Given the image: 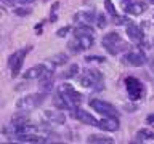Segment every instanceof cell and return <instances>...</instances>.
<instances>
[{
  "instance_id": "obj_1",
  "label": "cell",
  "mask_w": 154,
  "mask_h": 144,
  "mask_svg": "<svg viewBox=\"0 0 154 144\" xmlns=\"http://www.w3.org/2000/svg\"><path fill=\"white\" fill-rule=\"evenodd\" d=\"M101 43H103V46L106 48V51H108L109 55H119V53L128 50L127 42H124L117 32L106 34L103 37V40H101Z\"/></svg>"
},
{
  "instance_id": "obj_2",
  "label": "cell",
  "mask_w": 154,
  "mask_h": 144,
  "mask_svg": "<svg viewBox=\"0 0 154 144\" xmlns=\"http://www.w3.org/2000/svg\"><path fill=\"white\" fill-rule=\"evenodd\" d=\"M47 98V93H31L23 96L21 99H18L16 103V109L19 112H29V110H34L40 106Z\"/></svg>"
},
{
  "instance_id": "obj_3",
  "label": "cell",
  "mask_w": 154,
  "mask_h": 144,
  "mask_svg": "<svg viewBox=\"0 0 154 144\" xmlns=\"http://www.w3.org/2000/svg\"><path fill=\"white\" fill-rule=\"evenodd\" d=\"M80 85L85 88H103L104 86V80H103V74L96 69H87L84 74L80 75Z\"/></svg>"
},
{
  "instance_id": "obj_4",
  "label": "cell",
  "mask_w": 154,
  "mask_h": 144,
  "mask_svg": "<svg viewBox=\"0 0 154 144\" xmlns=\"http://www.w3.org/2000/svg\"><path fill=\"white\" fill-rule=\"evenodd\" d=\"M95 43V37L93 35H74L72 40L67 42V48L71 53H82Z\"/></svg>"
},
{
  "instance_id": "obj_5",
  "label": "cell",
  "mask_w": 154,
  "mask_h": 144,
  "mask_svg": "<svg viewBox=\"0 0 154 144\" xmlns=\"http://www.w3.org/2000/svg\"><path fill=\"white\" fill-rule=\"evenodd\" d=\"M58 93L67 101V104L71 106V109H75L77 106L80 104V101H82V94L69 83H63L60 86V90H58Z\"/></svg>"
},
{
  "instance_id": "obj_6",
  "label": "cell",
  "mask_w": 154,
  "mask_h": 144,
  "mask_svg": "<svg viewBox=\"0 0 154 144\" xmlns=\"http://www.w3.org/2000/svg\"><path fill=\"white\" fill-rule=\"evenodd\" d=\"M29 51H31V46L14 51L13 55L10 56L8 66H10V69H11V75H13V77L19 75V70H21V67H23V64H24V59H26V56H27Z\"/></svg>"
},
{
  "instance_id": "obj_7",
  "label": "cell",
  "mask_w": 154,
  "mask_h": 144,
  "mask_svg": "<svg viewBox=\"0 0 154 144\" xmlns=\"http://www.w3.org/2000/svg\"><path fill=\"white\" fill-rule=\"evenodd\" d=\"M124 82H125V88H127V93L130 96V99L137 101L140 98H143L144 86H143V83L138 79H135V77H127Z\"/></svg>"
},
{
  "instance_id": "obj_8",
  "label": "cell",
  "mask_w": 154,
  "mask_h": 144,
  "mask_svg": "<svg viewBox=\"0 0 154 144\" xmlns=\"http://www.w3.org/2000/svg\"><path fill=\"white\" fill-rule=\"evenodd\" d=\"M90 107L95 112H100L101 115H109V117H119V110L114 107L112 104L106 103L103 99H91L90 101Z\"/></svg>"
},
{
  "instance_id": "obj_9",
  "label": "cell",
  "mask_w": 154,
  "mask_h": 144,
  "mask_svg": "<svg viewBox=\"0 0 154 144\" xmlns=\"http://www.w3.org/2000/svg\"><path fill=\"white\" fill-rule=\"evenodd\" d=\"M71 117L75 118V120H79V122H82V123H85V125H90V127H98V125H100V120H96L90 112H85V110L77 109V107L72 109Z\"/></svg>"
},
{
  "instance_id": "obj_10",
  "label": "cell",
  "mask_w": 154,
  "mask_h": 144,
  "mask_svg": "<svg viewBox=\"0 0 154 144\" xmlns=\"http://www.w3.org/2000/svg\"><path fill=\"white\" fill-rule=\"evenodd\" d=\"M122 61L125 62V64H130V66H133V67H141L146 64V55L141 51H128L127 55H125L122 58Z\"/></svg>"
},
{
  "instance_id": "obj_11",
  "label": "cell",
  "mask_w": 154,
  "mask_h": 144,
  "mask_svg": "<svg viewBox=\"0 0 154 144\" xmlns=\"http://www.w3.org/2000/svg\"><path fill=\"white\" fill-rule=\"evenodd\" d=\"M125 32H127V35H128L130 40H133V42H143V38H144L143 31L135 22H132V21L127 22V26H125Z\"/></svg>"
},
{
  "instance_id": "obj_12",
  "label": "cell",
  "mask_w": 154,
  "mask_h": 144,
  "mask_svg": "<svg viewBox=\"0 0 154 144\" xmlns=\"http://www.w3.org/2000/svg\"><path fill=\"white\" fill-rule=\"evenodd\" d=\"M98 127L104 131H116L119 130V118L117 117H109V115H104L103 118L100 120Z\"/></svg>"
},
{
  "instance_id": "obj_13",
  "label": "cell",
  "mask_w": 154,
  "mask_h": 144,
  "mask_svg": "<svg viewBox=\"0 0 154 144\" xmlns=\"http://www.w3.org/2000/svg\"><path fill=\"white\" fill-rule=\"evenodd\" d=\"M124 10L130 14H143L148 10V5L144 2H140V0H135V2H132L127 8H124Z\"/></svg>"
},
{
  "instance_id": "obj_14",
  "label": "cell",
  "mask_w": 154,
  "mask_h": 144,
  "mask_svg": "<svg viewBox=\"0 0 154 144\" xmlns=\"http://www.w3.org/2000/svg\"><path fill=\"white\" fill-rule=\"evenodd\" d=\"M74 21H77L79 24H90V22H96V13L91 11H82L74 14Z\"/></svg>"
},
{
  "instance_id": "obj_15",
  "label": "cell",
  "mask_w": 154,
  "mask_h": 144,
  "mask_svg": "<svg viewBox=\"0 0 154 144\" xmlns=\"http://www.w3.org/2000/svg\"><path fill=\"white\" fill-rule=\"evenodd\" d=\"M43 118L48 123H64V120H66V117L61 112H51V110H45L43 112Z\"/></svg>"
},
{
  "instance_id": "obj_16",
  "label": "cell",
  "mask_w": 154,
  "mask_h": 144,
  "mask_svg": "<svg viewBox=\"0 0 154 144\" xmlns=\"http://www.w3.org/2000/svg\"><path fill=\"white\" fill-rule=\"evenodd\" d=\"M87 142H93V144H112L114 139L104 134H90L87 138Z\"/></svg>"
},
{
  "instance_id": "obj_17",
  "label": "cell",
  "mask_w": 154,
  "mask_h": 144,
  "mask_svg": "<svg viewBox=\"0 0 154 144\" xmlns=\"http://www.w3.org/2000/svg\"><path fill=\"white\" fill-rule=\"evenodd\" d=\"M93 35L95 31H93V27L90 26V24H79L75 29H74V35Z\"/></svg>"
},
{
  "instance_id": "obj_18",
  "label": "cell",
  "mask_w": 154,
  "mask_h": 144,
  "mask_svg": "<svg viewBox=\"0 0 154 144\" xmlns=\"http://www.w3.org/2000/svg\"><path fill=\"white\" fill-rule=\"evenodd\" d=\"M137 138L140 139H144V141H154V131H151V130H140V131L137 133Z\"/></svg>"
},
{
  "instance_id": "obj_19",
  "label": "cell",
  "mask_w": 154,
  "mask_h": 144,
  "mask_svg": "<svg viewBox=\"0 0 154 144\" xmlns=\"http://www.w3.org/2000/svg\"><path fill=\"white\" fill-rule=\"evenodd\" d=\"M50 62L53 66H63L67 62V55H64V53H60V55H55L50 59Z\"/></svg>"
},
{
  "instance_id": "obj_20",
  "label": "cell",
  "mask_w": 154,
  "mask_h": 144,
  "mask_svg": "<svg viewBox=\"0 0 154 144\" xmlns=\"http://www.w3.org/2000/svg\"><path fill=\"white\" fill-rule=\"evenodd\" d=\"M77 72H79V66H77V64H72V66L69 67V70L64 74V77H66V79H71V77H74V75L77 74Z\"/></svg>"
},
{
  "instance_id": "obj_21",
  "label": "cell",
  "mask_w": 154,
  "mask_h": 144,
  "mask_svg": "<svg viewBox=\"0 0 154 144\" xmlns=\"http://www.w3.org/2000/svg\"><path fill=\"white\" fill-rule=\"evenodd\" d=\"M13 13L18 14V16H29V14L32 13V10H27V8H14Z\"/></svg>"
},
{
  "instance_id": "obj_22",
  "label": "cell",
  "mask_w": 154,
  "mask_h": 144,
  "mask_svg": "<svg viewBox=\"0 0 154 144\" xmlns=\"http://www.w3.org/2000/svg\"><path fill=\"white\" fill-rule=\"evenodd\" d=\"M104 7L108 8V13L111 14V16H117L116 8H114V5H112V2H111V0H106V2H104Z\"/></svg>"
},
{
  "instance_id": "obj_23",
  "label": "cell",
  "mask_w": 154,
  "mask_h": 144,
  "mask_svg": "<svg viewBox=\"0 0 154 144\" xmlns=\"http://www.w3.org/2000/svg\"><path fill=\"white\" fill-rule=\"evenodd\" d=\"M96 24H98V27L106 26V18L103 16V14H96Z\"/></svg>"
},
{
  "instance_id": "obj_24",
  "label": "cell",
  "mask_w": 154,
  "mask_h": 144,
  "mask_svg": "<svg viewBox=\"0 0 154 144\" xmlns=\"http://www.w3.org/2000/svg\"><path fill=\"white\" fill-rule=\"evenodd\" d=\"M85 61H87V62H90V61H96V62H104L106 59H104V58H101V56H87V58H85Z\"/></svg>"
},
{
  "instance_id": "obj_25",
  "label": "cell",
  "mask_w": 154,
  "mask_h": 144,
  "mask_svg": "<svg viewBox=\"0 0 154 144\" xmlns=\"http://www.w3.org/2000/svg\"><path fill=\"white\" fill-rule=\"evenodd\" d=\"M69 31H71V27H69V26H66V27H61L60 31L56 32V35H58V37H64V35H66V34L69 32Z\"/></svg>"
},
{
  "instance_id": "obj_26",
  "label": "cell",
  "mask_w": 154,
  "mask_h": 144,
  "mask_svg": "<svg viewBox=\"0 0 154 144\" xmlns=\"http://www.w3.org/2000/svg\"><path fill=\"white\" fill-rule=\"evenodd\" d=\"M11 3H21V5H32L35 0H10Z\"/></svg>"
},
{
  "instance_id": "obj_27",
  "label": "cell",
  "mask_w": 154,
  "mask_h": 144,
  "mask_svg": "<svg viewBox=\"0 0 154 144\" xmlns=\"http://www.w3.org/2000/svg\"><path fill=\"white\" fill-rule=\"evenodd\" d=\"M132 2H135V0H122V8H127Z\"/></svg>"
},
{
  "instance_id": "obj_28",
  "label": "cell",
  "mask_w": 154,
  "mask_h": 144,
  "mask_svg": "<svg viewBox=\"0 0 154 144\" xmlns=\"http://www.w3.org/2000/svg\"><path fill=\"white\" fill-rule=\"evenodd\" d=\"M149 67H151V72L154 74V58H152L151 61H149Z\"/></svg>"
},
{
  "instance_id": "obj_29",
  "label": "cell",
  "mask_w": 154,
  "mask_h": 144,
  "mask_svg": "<svg viewBox=\"0 0 154 144\" xmlns=\"http://www.w3.org/2000/svg\"><path fill=\"white\" fill-rule=\"evenodd\" d=\"M152 120H154V115H149V117H148V122H152Z\"/></svg>"
},
{
  "instance_id": "obj_30",
  "label": "cell",
  "mask_w": 154,
  "mask_h": 144,
  "mask_svg": "<svg viewBox=\"0 0 154 144\" xmlns=\"http://www.w3.org/2000/svg\"><path fill=\"white\" fill-rule=\"evenodd\" d=\"M149 2H151V3H154V0H149Z\"/></svg>"
}]
</instances>
